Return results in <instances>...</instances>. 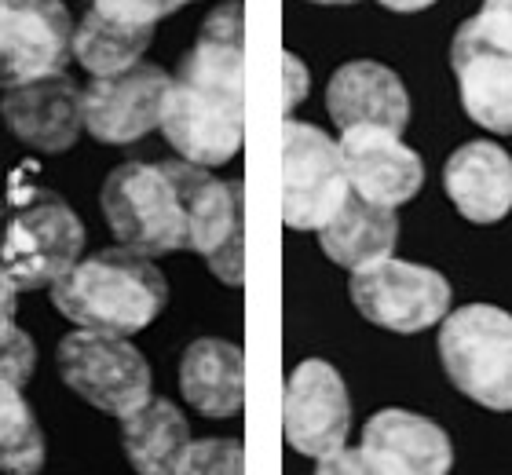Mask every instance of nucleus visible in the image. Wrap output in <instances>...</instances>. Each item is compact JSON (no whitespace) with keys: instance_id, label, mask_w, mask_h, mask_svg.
I'll use <instances>...</instances> for the list:
<instances>
[{"instance_id":"nucleus-1","label":"nucleus","mask_w":512,"mask_h":475,"mask_svg":"<svg viewBox=\"0 0 512 475\" xmlns=\"http://www.w3.org/2000/svg\"><path fill=\"white\" fill-rule=\"evenodd\" d=\"M161 136L191 165L220 169L246 139V15L238 0L209 11L172 77Z\"/></svg>"},{"instance_id":"nucleus-2","label":"nucleus","mask_w":512,"mask_h":475,"mask_svg":"<svg viewBox=\"0 0 512 475\" xmlns=\"http://www.w3.org/2000/svg\"><path fill=\"white\" fill-rule=\"evenodd\" d=\"M55 311L77 329H99L132 337L147 329L169 304V282L150 264V256L132 249H107L77 260L48 289Z\"/></svg>"},{"instance_id":"nucleus-3","label":"nucleus","mask_w":512,"mask_h":475,"mask_svg":"<svg viewBox=\"0 0 512 475\" xmlns=\"http://www.w3.org/2000/svg\"><path fill=\"white\" fill-rule=\"evenodd\" d=\"M187 172L191 161H128L103 183V216L125 249L165 256L187 249Z\"/></svg>"},{"instance_id":"nucleus-4","label":"nucleus","mask_w":512,"mask_h":475,"mask_svg":"<svg viewBox=\"0 0 512 475\" xmlns=\"http://www.w3.org/2000/svg\"><path fill=\"white\" fill-rule=\"evenodd\" d=\"M439 366L454 388L491 413H512V315L465 304L439 322Z\"/></svg>"},{"instance_id":"nucleus-5","label":"nucleus","mask_w":512,"mask_h":475,"mask_svg":"<svg viewBox=\"0 0 512 475\" xmlns=\"http://www.w3.org/2000/svg\"><path fill=\"white\" fill-rule=\"evenodd\" d=\"M59 377L74 395L96 406L107 417H128L154 395V377L143 351L128 337L99 333V329H74L59 340L55 351Z\"/></svg>"},{"instance_id":"nucleus-6","label":"nucleus","mask_w":512,"mask_h":475,"mask_svg":"<svg viewBox=\"0 0 512 475\" xmlns=\"http://www.w3.org/2000/svg\"><path fill=\"white\" fill-rule=\"evenodd\" d=\"M85 253V223L63 198L33 194L4 223L0 275L15 289H52Z\"/></svg>"},{"instance_id":"nucleus-7","label":"nucleus","mask_w":512,"mask_h":475,"mask_svg":"<svg viewBox=\"0 0 512 475\" xmlns=\"http://www.w3.org/2000/svg\"><path fill=\"white\" fill-rule=\"evenodd\" d=\"M352 194L341 139L286 117L282 128V220L293 231H322Z\"/></svg>"},{"instance_id":"nucleus-8","label":"nucleus","mask_w":512,"mask_h":475,"mask_svg":"<svg viewBox=\"0 0 512 475\" xmlns=\"http://www.w3.org/2000/svg\"><path fill=\"white\" fill-rule=\"evenodd\" d=\"M348 293L355 311L370 326L406 337V333H425L450 315L454 285L436 267L388 256L366 271H355Z\"/></svg>"},{"instance_id":"nucleus-9","label":"nucleus","mask_w":512,"mask_h":475,"mask_svg":"<svg viewBox=\"0 0 512 475\" xmlns=\"http://www.w3.org/2000/svg\"><path fill=\"white\" fill-rule=\"evenodd\" d=\"M187 249L224 285L246 282V190L202 165L187 172Z\"/></svg>"},{"instance_id":"nucleus-10","label":"nucleus","mask_w":512,"mask_h":475,"mask_svg":"<svg viewBox=\"0 0 512 475\" xmlns=\"http://www.w3.org/2000/svg\"><path fill=\"white\" fill-rule=\"evenodd\" d=\"M74 22L63 0H0V88L63 74Z\"/></svg>"},{"instance_id":"nucleus-11","label":"nucleus","mask_w":512,"mask_h":475,"mask_svg":"<svg viewBox=\"0 0 512 475\" xmlns=\"http://www.w3.org/2000/svg\"><path fill=\"white\" fill-rule=\"evenodd\" d=\"M282 428L286 443L297 454L319 461L348 446L352 435V395L348 384L330 362L304 359L286 380L282 402Z\"/></svg>"},{"instance_id":"nucleus-12","label":"nucleus","mask_w":512,"mask_h":475,"mask_svg":"<svg viewBox=\"0 0 512 475\" xmlns=\"http://www.w3.org/2000/svg\"><path fill=\"white\" fill-rule=\"evenodd\" d=\"M172 77L154 63H136L114 77H92L81 88V121L88 136L110 147H128L161 125V106Z\"/></svg>"},{"instance_id":"nucleus-13","label":"nucleus","mask_w":512,"mask_h":475,"mask_svg":"<svg viewBox=\"0 0 512 475\" xmlns=\"http://www.w3.org/2000/svg\"><path fill=\"white\" fill-rule=\"evenodd\" d=\"M341 154L352 194L384 209H399L406 201H414L425 187V161L414 147H406L399 132H388V128L341 132Z\"/></svg>"},{"instance_id":"nucleus-14","label":"nucleus","mask_w":512,"mask_h":475,"mask_svg":"<svg viewBox=\"0 0 512 475\" xmlns=\"http://www.w3.org/2000/svg\"><path fill=\"white\" fill-rule=\"evenodd\" d=\"M0 117L15 132V139L41 154H66L85 132L81 88L66 74L37 77L8 88L0 95Z\"/></svg>"},{"instance_id":"nucleus-15","label":"nucleus","mask_w":512,"mask_h":475,"mask_svg":"<svg viewBox=\"0 0 512 475\" xmlns=\"http://www.w3.org/2000/svg\"><path fill=\"white\" fill-rule=\"evenodd\" d=\"M450 70L465 114L494 136H512V52L494 48L472 22H461L450 41Z\"/></svg>"},{"instance_id":"nucleus-16","label":"nucleus","mask_w":512,"mask_h":475,"mask_svg":"<svg viewBox=\"0 0 512 475\" xmlns=\"http://www.w3.org/2000/svg\"><path fill=\"white\" fill-rule=\"evenodd\" d=\"M326 110L341 132L388 128L403 136L410 125V92L403 77L374 59L344 63L326 85Z\"/></svg>"},{"instance_id":"nucleus-17","label":"nucleus","mask_w":512,"mask_h":475,"mask_svg":"<svg viewBox=\"0 0 512 475\" xmlns=\"http://www.w3.org/2000/svg\"><path fill=\"white\" fill-rule=\"evenodd\" d=\"M443 190L469 223H502L512 212V158L491 139L461 143L443 165Z\"/></svg>"},{"instance_id":"nucleus-18","label":"nucleus","mask_w":512,"mask_h":475,"mask_svg":"<svg viewBox=\"0 0 512 475\" xmlns=\"http://www.w3.org/2000/svg\"><path fill=\"white\" fill-rule=\"evenodd\" d=\"M363 450L381 461L392 475H450L454 443L432 417L414 410H377L363 428Z\"/></svg>"},{"instance_id":"nucleus-19","label":"nucleus","mask_w":512,"mask_h":475,"mask_svg":"<svg viewBox=\"0 0 512 475\" xmlns=\"http://www.w3.org/2000/svg\"><path fill=\"white\" fill-rule=\"evenodd\" d=\"M183 402L213 421H231L246 406V355L238 344L202 337L180 355Z\"/></svg>"},{"instance_id":"nucleus-20","label":"nucleus","mask_w":512,"mask_h":475,"mask_svg":"<svg viewBox=\"0 0 512 475\" xmlns=\"http://www.w3.org/2000/svg\"><path fill=\"white\" fill-rule=\"evenodd\" d=\"M315 234H319L322 253L330 256V264L355 275V271H366V267L381 264L395 253L399 216H395V209L348 194V201L333 212V220Z\"/></svg>"},{"instance_id":"nucleus-21","label":"nucleus","mask_w":512,"mask_h":475,"mask_svg":"<svg viewBox=\"0 0 512 475\" xmlns=\"http://www.w3.org/2000/svg\"><path fill=\"white\" fill-rule=\"evenodd\" d=\"M191 443V424L172 399L150 395L139 410L121 417V450L136 475H176Z\"/></svg>"},{"instance_id":"nucleus-22","label":"nucleus","mask_w":512,"mask_h":475,"mask_svg":"<svg viewBox=\"0 0 512 475\" xmlns=\"http://www.w3.org/2000/svg\"><path fill=\"white\" fill-rule=\"evenodd\" d=\"M150 37H154V26H132V22L110 19L99 8H88L85 19L74 26V59L92 77H114L143 63Z\"/></svg>"},{"instance_id":"nucleus-23","label":"nucleus","mask_w":512,"mask_h":475,"mask_svg":"<svg viewBox=\"0 0 512 475\" xmlns=\"http://www.w3.org/2000/svg\"><path fill=\"white\" fill-rule=\"evenodd\" d=\"M176 475H246V450L235 439H194Z\"/></svg>"},{"instance_id":"nucleus-24","label":"nucleus","mask_w":512,"mask_h":475,"mask_svg":"<svg viewBox=\"0 0 512 475\" xmlns=\"http://www.w3.org/2000/svg\"><path fill=\"white\" fill-rule=\"evenodd\" d=\"M48 446H44V432L37 417L26 421L19 432L11 435L8 443H0V472L4 475H37L44 468Z\"/></svg>"},{"instance_id":"nucleus-25","label":"nucleus","mask_w":512,"mask_h":475,"mask_svg":"<svg viewBox=\"0 0 512 475\" xmlns=\"http://www.w3.org/2000/svg\"><path fill=\"white\" fill-rule=\"evenodd\" d=\"M187 4L191 0H92V8H99L110 19L132 22V26H154V22L169 19Z\"/></svg>"},{"instance_id":"nucleus-26","label":"nucleus","mask_w":512,"mask_h":475,"mask_svg":"<svg viewBox=\"0 0 512 475\" xmlns=\"http://www.w3.org/2000/svg\"><path fill=\"white\" fill-rule=\"evenodd\" d=\"M33 370H37V344H33V337L26 329L15 326L8 337L0 340V377L26 388V380L33 377Z\"/></svg>"},{"instance_id":"nucleus-27","label":"nucleus","mask_w":512,"mask_h":475,"mask_svg":"<svg viewBox=\"0 0 512 475\" xmlns=\"http://www.w3.org/2000/svg\"><path fill=\"white\" fill-rule=\"evenodd\" d=\"M469 22L483 41H491L502 52H512V0H483Z\"/></svg>"},{"instance_id":"nucleus-28","label":"nucleus","mask_w":512,"mask_h":475,"mask_svg":"<svg viewBox=\"0 0 512 475\" xmlns=\"http://www.w3.org/2000/svg\"><path fill=\"white\" fill-rule=\"evenodd\" d=\"M315 475H392V472L370 450H363V446H341L337 454L319 457Z\"/></svg>"},{"instance_id":"nucleus-29","label":"nucleus","mask_w":512,"mask_h":475,"mask_svg":"<svg viewBox=\"0 0 512 475\" xmlns=\"http://www.w3.org/2000/svg\"><path fill=\"white\" fill-rule=\"evenodd\" d=\"M33 417H37V413H33L26 391H22L19 384H11V380L0 377V443H8L11 435L19 432L26 421H33Z\"/></svg>"},{"instance_id":"nucleus-30","label":"nucleus","mask_w":512,"mask_h":475,"mask_svg":"<svg viewBox=\"0 0 512 475\" xmlns=\"http://www.w3.org/2000/svg\"><path fill=\"white\" fill-rule=\"evenodd\" d=\"M282 85H286L282 106H286V114H293V110L308 99V88H311V74L300 55H293V52L282 55Z\"/></svg>"},{"instance_id":"nucleus-31","label":"nucleus","mask_w":512,"mask_h":475,"mask_svg":"<svg viewBox=\"0 0 512 475\" xmlns=\"http://www.w3.org/2000/svg\"><path fill=\"white\" fill-rule=\"evenodd\" d=\"M15 307H19V289H15L8 278L0 275V340H4L11 329L19 326V322H15Z\"/></svg>"},{"instance_id":"nucleus-32","label":"nucleus","mask_w":512,"mask_h":475,"mask_svg":"<svg viewBox=\"0 0 512 475\" xmlns=\"http://www.w3.org/2000/svg\"><path fill=\"white\" fill-rule=\"evenodd\" d=\"M377 4L388 11H399V15H414V11L432 8V4H439V0H377Z\"/></svg>"},{"instance_id":"nucleus-33","label":"nucleus","mask_w":512,"mask_h":475,"mask_svg":"<svg viewBox=\"0 0 512 475\" xmlns=\"http://www.w3.org/2000/svg\"><path fill=\"white\" fill-rule=\"evenodd\" d=\"M308 4H322V8H348V4H359V0H308Z\"/></svg>"}]
</instances>
